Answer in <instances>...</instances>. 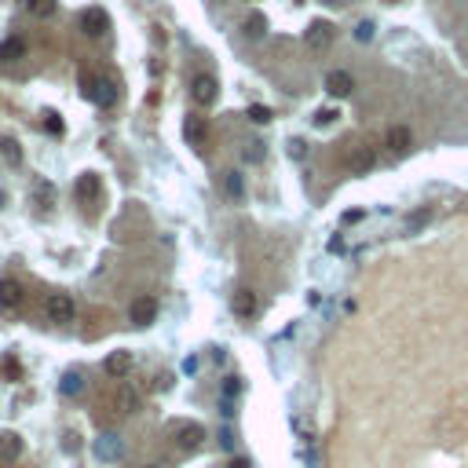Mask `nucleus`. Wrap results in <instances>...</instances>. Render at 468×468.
Masks as SVG:
<instances>
[{
    "label": "nucleus",
    "mask_w": 468,
    "mask_h": 468,
    "mask_svg": "<svg viewBox=\"0 0 468 468\" xmlns=\"http://www.w3.org/2000/svg\"><path fill=\"white\" fill-rule=\"evenodd\" d=\"M80 92H85V99L99 103V106H114L118 99V88L110 77H95V73H80Z\"/></svg>",
    "instance_id": "obj_1"
},
{
    "label": "nucleus",
    "mask_w": 468,
    "mask_h": 468,
    "mask_svg": "<svg viewBox=\"0 0 468 468\" xmlns=\"http://www.w3.org/2000/svg\"><path fill=\"white\" fill-rule=\"evenodd\" d=\"M190 99H194L198 106H213L220 99V85L213 73H194V80H190Z\"/></svg>",
    "instance_id": "obj_2"
},
{
    "label": "nucleus",
    "mask_w": 468,
    "mask_h": 468,
    "mask_svg": "<svg viewBox=\"0 0 468 468\" xmlns=\"http://www.w3.org/2000/svg\"><path fill=\"white\" fill-rule=\"evenodd\" d=\"M172 439H176L180 450H198L201 439H205V428L198 421H176L172 425Z\"/></svg>",
    "instance_id": "obj_3"
},
{
    "label": "nucleus",
    "mask_w": 468,
    "mask_h": 468,
    "mask_svg": "<svg viewBox=\"0 0 468 468\" xmlns=\"http://www.w3.org/2000/svg\"><path fill=\"white\" fill-rule=\"evenodd\" d=\"M92 450H95V458L99 461H121V454H125V439L118 432H103L99 439L92 443Z\"/></svg>",
    "instance_id": "obj_4"
},
{
    "label": "nucleus",
    "mask_w": 468,
    "mask_h": 468,
    "mask_svg": "<svg viewBox=\"0 0 468 468\" xmlns=\"http://www.w3.org/2000/svg\"><path fill=\"white\" fill-rule=\"evenodd\" d=\"M44 315L52 322H73V300L66 293H52L44 300Z\"/></svg>",
    "instance_id": "obj_5"
},
{
    "label": "nucleus",
    "mask_w": 468,
    "mask_h": 468,
    "mask_svg": "<svg viewBox=\"0 0 468 468\" xmlns=\"http://www.w3.org/2000/svg\"><path fill=\"white\" fill-rule=\"evenodd\" d=\"M128 318H132V326H150L157 318V300L154 297H136L132 308H128Z\"/></svg>",
    "instance_id": "obj_6"
},
{
    "label": "nucleus",
    "mask_w": 468,
    "mask_h": 468,
    "mask_svg": "<svg viewBox=\"0 0 468 468\" xmlns=\"http://www.w3.org/2000/svg\"><path fill=\"white\" fill-rule=\"evenodd\" d=\"M80 29H85L88 37H103L106 29H110L106 11L103 8H85V11H80Z\"/></svg>",
    "instance_id": "obj_7"
},
{
    "label": "nucleus",
    "mask_w": 468,
    "mask_h": 468,
    "mask_svg": "<svg viewBox=\"0 0 468 468\" xmlns=\"http://www.w3.org/2000/svg\"><path fill=\"white\" fill-rule=\"evenodd\" d=\"M384 147H388L395 157H402L410 147H413V136H410V128L406 125H392L388 128V136H384Z\"/></svg>",
    "instance_id": "obj_8"
},
{
    "label": "nucleus",
    "mask_w": 468,
    "mask_h": 468,
    "mask_svg": "<svg viewBox=\"0 0 468 468\" xmlns=\"http://www.w3.org/2000/svg\"><path fill=\"white\" fill-rule=\"evenodd\" d=\"M103 369H106V374L110 377H128V374H132V351H110L106 355V362H103Z\"/></svg>",
    "instance_id": "obj_9"
},
{
    "label": "nucleus",
    "mask_w": 468,
    "mask_h": 468,
    "mask_svg": "<svg viewBox=\"0 0 468 468\" xmlns=\"http://www.w3.org/2000/svg\"><path fill=\"white\" fill-rule=\"evenodd\" d=\"M77 198L80 201H85V205H92V201H99V194H103V183H99V176H95V172H85V176H80V180H77Z\"/></svg>",
    "instance_id": "obj_10"
},
{
    "label": "nucleus",
    "mask_w": 468,
    "mask_h": 468,
    "mask_svg": "<svg viewBox=\"0 0 468 468\" xmlns=\"http://www.w3.org/2000/svg\"><path fill=\"white\" fill-rule=\"evenodd\" d=\"M22 308V285L4 278L0 282V311H19Z\"/></svg>",
    "instance_id": "obj_11"
},
{
    "label": "nucleus",
    "mask_w": 468,
    "mask_h": 468,
    "mask_svg": "<svg viewBox=\"0 0 468 468\" xmlns=\"http://www.w3.org/2000/svg\"><path fill=\"white\" fill-rule=\"evenodd\" d=\"M377 165V150L374 147H355L351 154H348V169L351 172H369Z\"/></svg>",
    "instance_id": "obj_12"
},
{
    "label": "nucleus",
    "mask_w": 468,
    "mask_h": 468,
    "mask_svg": "<svg viewBox=\"0 0 468 468\" xmlns=\"http://www.w3.org/2000/svg\"><path fill=\"white\" fill-rule=\"evenodd\" d=\"M351 88H355V80H351V73H344V70H333V73L326 77V92L333 95V99H344V95H351Z\"/></svg>",
    "instance_id": "obj_13"
},
{
    "label": "nucleus",
    "mask_w": 468,
    "mask_h": 468,
    "mask_svg": "<svg viewBox=\"0 0 468 468\" xmlns=\"http://www.w3.org/2000/svg\"><path fill=\"white\" fill-rule=\"evenodd\" d=\"M231 308L238 318H253L256 315V293L253 289H238V293L231 297Z\"/></svg>",
    "instance_id": "obj_14"
},
{
    "label": "nucleus",
    "mask_w": 468,
    "mask_h": 468,
    "mask_svg": "<svg viewBox=\"0 0 468 468\" xmlns=\"http://www.w3.org/2000/svg\"><path fill=\"white\" fill-rule=\"evenodd\" d=\"M114 406H118V413H136L139 410V392L132 388V384H121V388L114 392Z\"/></svg>",
    "instance_id": "obj_15"
},
{
    "label": "nucleus",
    "mask_w": 468,
    "mask_h": 468,
    "mask_svg": "<svg viewBox=\"0 0 468 468\" xmlns=\"http://www.w3.org/2000/svg\"><path fill=\"white\" fill-rule=\"evenodd\" d=\"M22 458V435L0 432V461H19Z\"/></svg>",
    "instance_id": "obj_16"
},
{
    "label": "nucleus",
    "mask_w": 468,
    "mask_h": 468,
    "mask_svg": "<svg viewBox=\"0 0 468 468\" xmlns=\"http://www.w3.org/2000/svg\"><path fill=\"white\" fill-rule=\"evenodd\" d=\"M333 41V26L329 22H311L308 26V48L311 52H318V48H329Z\"/></svg>",
    "instance_id": "obj_17"
},
{
    "label": "nucleus",
    "mask_w": 468,
    "mask_h": 468,
    "mask_svg": "<svg viewBox=\"0 0 468 468\" xmlns=\"http://www.w3.org/2000/svg\"><path fill=\"white\" fill-rule=\"evenodd\" d=\"M205 118H198V114H187V121H183V136H187V143L190 147H201L205 143Z\"/></svg>",
    "instance_id": "obj_18"
},
{
    "label": "nucleus",
    "mask_w": 468,
    "mask_h": 468,
    "mask_svg": "<svg viewBox=\"0 0 468 468\" xmlns=\"http://www.w3.org/2000/svg\"><path fill=\"white\" fill-rule=\"evenodd\" d=\"M59 392H62V395H80V392H85V377H80L77 369H70V374H62V381H59Z\"/></svg>",
    "instance_id": "obj_19"
},
{
    "label": "nucleus",
    "mask_w": 468,
    "mask_h": 468,
    "mask_svg": "<svg viewBox=\"0 0 468 468\" xmlns=\"http://www.w3.org/2000/svg\"><path fill=\"white\" fill-rule=\"evenodd\" d=\"M267 34V19H264V15L260 11H253L249 15V19H246V37H253V41H260Z\"/></svg>",
    "instance_id": "obj_20"
},
{
    "label": "nucleus",
    "mask_w": 468,
    "mask_h": 468,
    "mask_svg": "<svg viewBox=\"0 0 468 468\" xmlns=\"http://www.w3.org/2000/svg\"><path fill=\"white\" fill-rule=\"evenodd\" d=\"M26 11L34 15V19H48V15H55V0H22Z\"/></svg>",
    "instance_id": "obj_21"
},
{
    "label": "nucleus",
    "mask_w": 468,
    "mask_h": 468,
    "mask_svg": "<svg viewBox=\"0 0 468 468\" xmlns=\"http://www.w3.org/2000/svg\"><path fill=\"white\" fill-rule=\"evenodd\" d=\"M0 154H4V157L11 161V165H19V161H22V147H19V139L4 136V139H0Z\"/></svg>",
    "instance_id": "obj_22"
},
{
    "label": "nucleus",
    "mask_w": 468,
    "mask_h": 468,
    "mask_svg": "<svg viewBox=\"0 0 468 468\" xmlns=\"http://www.w3.org/2000/svg\"><path fill=\"white\" fill-rule=\"evenodd\" d=\"M223 190H227V198H241L246 194V180H241L238 172H227L223 176Z\"/></svg>",
    "instance_id": "obj_23"
},
{
    "label": "nucleus",
    "mask_w": 468,
    "mask_h": 468,
    "mask_svg": "<svg viewBox=\"0 0 468 468\" xmlns=\"http://www.w3.org/2000/svg\"><path fill=\"white\" fill-rule=\"evenodd\" d=\"M293 432L300 435V443H304V446H311V443H315V428H311L308 417H293Z\"/></svg>",
    "instance_id": "obj_24"
},
{
    "label": "nucleus",
    "mask_w": 468,
    "mask_h": 468,
    "mask_svg": "<svg viewBox=\"0 0 468 468\" xmlns=\"http://www.w3.org/2000/svg\"><path fill=\"white\" fill-rule=\"evenodd\" d=\"M428 220H432V208H417L413 216H406V234H417Z\"/></svg>",
    "instance_id": "obj_25"
},
{
    "label": "nucleus",
    "mask_w": 468,
    "mask_h": 468,
    "mask_svg": "<svg viewBox=\"0 0 468 468\" xmlns=\"http://www.w3.org/2000/svg\"><path fill=\"white\" fill-rule=\"evenodd\" d=\"M22 52H26V44H22L19 37H11V41L0 44V59H19Z\"/></svg>",
    "instance_id": "obj_26"
},
{
    "label": "nucleus",
    "mask_w": 468,
    "mask_h": 468,
    "mask_svg": "<svg viewBox=\"0 0 468 468\" xmlns=\"http://www.w3.org/2000/svg\"><path fill=\"white\" fill-rule=\"evenodd\" d=\"M0 374H4V377H22V366H19V359H11V355H8V359L4 362H0Z\"/></svg>",
    "instance_id": "obj_27"
},
{
    "label": "nucleus",
    "mask_w": 468,
    "mask_h": 468,
    "mask_svg": "<svg viewBox=\"0 0 468 468\" xmlns=\"http://www.w3.org/2000/svg\"><path fill=\"white\" fill-rule=\"evenodd\" d=\"M249 121L267 125V121H271V110H267V106H249Z\"/></svg>",
    "instance_id": "obj_28"
},
{
    "label": "nucleus",
    "mask_w": 468,
    "mask_h": 468,
    "mask_svg": "<svg viewBox=\"0 0 468 468\" xmlns=\"http://www.w3.org/2000/svg\"><path fill=\"white\" fill-rule=\"evenodd\" d=\"M241 392V381L238 377H227V381H223V399H234Z\"/></svg>",
    "instance_id": "obj_29"
},
{
    "label": "nucleus",
    "mask_w": 468,
    "mask_h": 468,
    "mask_svg": "<svg viewBox=\"0 0 468 468\" xmlns=\"http://www.w3.org/2000/svg\"><path fill=\"white\" fill-rule=\"evenodd\" d=\"M304 154H308V143H304V139H293V143H289V157H304Z\"/></svg>",
    "instance_id": "obj_30"
},
{
    "label": "nucleus",
    "mask_w": 468,
    "mask_h": 468,
    "mask_svg": "<svg viewBox=\"0 0 468 468\" xmlns=\"http://www.w3.org/2000/svg\"><path fill=\"white\" fill-rule=\"evenodd\" d=\"M355 37H359V41H369V37H374V22H359V29H355Z\"/></svg>",
    "instance_id": "obj_31"
},
{
    "label": "nucleus",
    "mask_w": 468,
    "mask_h": 468,
    "mask_svg": "<svg viewBox=\"0 0 468 468\" xmlns=\"http://www.w3.org/2000/svg\"><path fill=\"white\" fill-rule=\"evenodd\" d=\"M333 118H336V110H318V114H315V125L322 128V125H329Z\"/></svg>",
    "instance_id": "obj_32"
},
{
    "label": "nucleus",
    "mask_w": 468,
    "mask_h": 468,
    "mask_svg": "<svg viewBox=\"0 0 468 468\" xmlns=\"http://www.w3.org/2000/svg\"><path fill=\"white\" fill-rule=\"evenodd\" d=\"M362 220V213H359V208H348V213L341 216V223H344V227H351V223H359Z\"/></svg>",
    "instance_id": "obj_33"
},
{
    "label": "nucleus",
    "mask_w": 468,
    "mask_h": 468,
    "mask_svg": "<svg viewBox=\"0 0 468 468\" xmlns=\"http://www.w3.org/2000/svg\"><path fill=\"white\" fill-rule=\"evenodd\" d=\"M48 132L62 136V121H59V114H48Z\"/></svg>",
    "instance_id": "obj_34"
},
{
    "label": "nucleus",
    "mask_w": 468,
    "mask_h": 468,
    "mask_svg": "<svg viewBox=\"0 0 468 468\" xmlns=\"http://www.w3.org/2000/svg\"><path fill=\"white\" fill-rule=\"evenodd\" d=\"M52 194H55V190H52V183H37V198L52 201Z\"/></svg>",
    "instance_id": "obj_35"
},
{
    "label": "nucleus",
    "mask_w": 468,
    "mask_h": 468,
    "mask_svg": "<svg viewBox=\"0 0 468 468\" xmlns=\"http://www.w3.org/2000/svg\"><path fill=\"white\" fill-rule=\"evenodd\" d=\"M220 446H223V450H231V446H234V435H231V428H223V435H220Z\"/></svg>",
    "instance_id": "obj_36"
},
{
    "label": "nucleus",
    "mask_w": 468,
    "mask_h": 468,
    "mask_svg": "<svg viewBox=\"0 0 468 468\" xmlns=\"http://www.w3.org/2000/svg\"><path fill=\"white\" fill-rule=\"evenodd\" d=\"M246 157H249V161H260V143H249V147H246Z\"/></svg>",
    "instance_id": "obj_37"
},
{
    "label": "nucleus",
    "mask_w": 468,
    "mask_h": 468,
    "mask_svg": "<svg viewBox=\"0 0 468 468\" xmlns=\"http://www.w3.org/2000/svg\"><path fill=\"white\" fill-rule=\"evenodd\" d=\"M62 439H66V443H62V446H66V450H70V454H73V450L80 446V443H77V435H73V432H66V435H62Z\"/></svg>",
    "instance_id": "obj_38"
},
{
    "label": "nucleus",
    "mask_w": 468,
    "mask_h": 468,
    "mask_svg": "<svg viewBox=\"0 0 468 468\" xmlns=\"http://www.w3.org/2000/svg\"><path fill=\"white\" fill-rule=\"evenodd\" d=\"M227 468H253V465H249V458H234Z\"/></svg>",
    "instance_id": "obj_39"
},
{
    "label": "nucleus",
    "mask_w": 468,
    "mask_h": 468,
    "mask_svg": "<svg viewBox=\"0 0 468 468\" xmlns=\"http://www.w3.org/2000/svg\"><path fill=\"white\" fill-rule=\"evenodd\" d=\"M322 4H329V8H341V4H344V0H322Z\"/></svg>",
    "instance_id": "obj_40"
},
{
    "label": "nucleus",
    "mask_w": 468,
    "mask_h": 468,
    "mask_svg": "<svg viewBox=\"0 0 468 468\" xmlns=\"http://www.w3.org/2000/svg\"><path fill=\"white\" fill-rule=\"evenodd\" d=\"M4 201H8V194H4V190H0V208H4Z\"/></svg>",
    "instance_id": "obj_41"
},
{
    "label": "nucleus",
    "mask_w": 468,
    "mask_h": 468,
    "mask_svg": "<svg viewBox=\"0 0 468 468\" xmlns=\"http://www.w3.org/2000/svg\"><path fill=\"white\" fill-rule=\"evenodd\" d=\"M150 468H161V465H150Z\"/></svg>",
    "instance_id": "obj_42"
}]
</instances>
